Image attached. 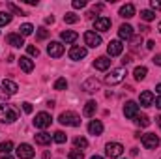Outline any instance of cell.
Here are the masks:
<instances>
[{"mask_svg": "<svg viewBox=\"0 0 161 159\" xmlns=\"http://www.w3.org/2000/svg\"><path fill=\"white\" fill-rule=\"evenodd\" d=\"M17 120V111L11 105H0V123H13Z\"/></svg>", "mask_w": 161, "mask_h": 159, "instance_id": "1", "label": "cell"}, {"mask_svg": "<svg viewBox=\"0 0 161 159\" xmlns=\"http://www.w3.org/2000/svg\"><path fill=\"white\" fill-rule=\"evenodd\" d=\"M58 122H60L62 125L77 127V125H80V116L77 112H73V111H66V112H62V114L58 116Z\"/></svg>", "mask_w": 161, "mask_h": 159, "instance_id": "2", "label": "cell"}, {"mask_svg": "<svg viewBox=\"0 0 161 159\" xmlns=\"http://www.w3.org/2000/svg\"><path fill=\"white\" fill-rule=\"evenodd\" d=\"M124 77H125V69H124V68H114V69H111V71H109V75H105V82L113 86V84L122 82Z\"/></svg>", "mask_w": 161, "mask_h": 159, "instance_id": "3", "label": "cell"}, {"mask_svg": "<svg viewBox=\"0 0 161 159\" xmlns=\"http://www.w3.org/2000/svg\"><path fill=\"white\" fill-rule=\"evenodd\" d=\"M141 142H142V146L146 150H156L159 146V137L156 133H146V135L141 137Z\"/></svg>", "mask_w": 161, "mask_h": 159, "instance_id": "4", "label": "cell"}, {"mask_svg": "<svg viewBox=\"0 0 161 159\" xmlns=\"http://www.w3.org/2000/svg\"><path fill=\"white\" fill-rule=\"evenodd\" d=\"M105 154H107V157L116 159L124 154V146H122L120 142H109V144L105 146Z\"/></svg>", "mask_w": 161, "mask_h": 159, "instance_id": "5", "label": "cell"}, {"mask_svg": "<svg viewBox=\"0 0 161 159\" xmlns=\"http://www.w3.org/2000/svg\"><path fill=\"white\" fill-rule=\"evenodd\" d=\"M101 43H103V40H101V36H99L97 32H92V30L84 32V45H88V47L96 49V47H99Z\"/></svg>", "mask_w": 161, "mask_h": 159, "instance_id": "6", "label": "cell"}, {"mask_svg": "<svg viewBox=\"0 0 161 159\" xmlns=\"http://www.w3.org/2000/svg\"><path fill=\"white\" fill-rule=\"evenodd\" d=\"M51 122H53V118H51L49 112H38L36 118H34V125H36L38 129H47V127L51 125Z\"/></svg>", "mask_w": 161, "mask_h": 159, "instance_id": "7", "label": "cell"}, {"mask_svg": "<svg viewBox=\"0 0 161 159\" xmlns=\"http://www.w3.org/2000/svg\"><path fill=\"white\" fill-rule=\"evenodd\" d=\"M17 90H19L17 82H13V80H9V79L2 80V97H9V96L17 94Z\"/></svg>", "mask_w": 161, "mask_h": 159, "instance_id": "8", "label": "cell"}, {"mask_svg": "<svg viewBox=\"0 0 161 159\" xmlns=\"http://www.w3.org/2000/svg\"><path fill=\"white\" fill-rule=\"evenodd\" d=\"M47 54L53 56V58H60V56L64 54V45H62L60 41H51V43L47 45Z\"/></svg>", "mask_w": 161, "mask_h": 159, "instance_id": "9", "label": "cell"}, {"mask_svg": "<svg viewBox=\"0 0 161 159\" xmlns=\"http://www.w3.org/2000/svg\"><path fill=\"white\" fill-rule=\"evenodd\" d=\"M17 157L19 159H32L34 157V148L30 144H19L17 146Z\"/></svg>", "mask_w": 161, "mask_h": 159, "instance_id": "10", "label": "cell"}, {"mask_svg": "<svg viewBox=\"0 0 161 159\" xmlns=\"http://www.w3.org/2000/svg\"><path fill=\"white\" fill-rule=\"evenodd\" d=\"M94 30L96 32H107V30H111V19L109 17H97L94 21Z\"/></svg>", "mask_w": 161, "mask_h": 159, "instance_id": "11", "label": "cell"}, {"mask_svg": "<svg viewBox=\"0 0 161 159\" xmlns=\"http://www.w3.org/2000/svg\"><path fill=\"white\" fill-rule=\"evenodd\" d=\"M122 51H124V45H122L120 40H113L107 45V54L109 56H120Z\"/></svg>", "mask_w": 161, "mask_h": 159, "instance_id": "12", "label": "cell"}, {"mask_svg": "<svg viewBox=\"0 0 161 159\" xmlns=\"http://www.w3.org/2000/svg\"><path fill=\"white\" fill-rule=\"evenodd\" d=\"M137 114H139V105L135 101H127L124 105V116L125 118H135Z\"/></svg>", "mask_w": 161, "mask_h": 159, "instance_id": "13", "label": "cell"}, {"mask_svg": "<svg viewBox=\"0 0 161 159\" xmlns=\"http://www.w3.org/2000/svg\"><path fill=\"white\" fill-rule=\"evenodd\" d=\"M86 56V47H80V45H73L71 49H69V58L71 60H82Z\"/></svg>", "mask_w": 161, "mask_h": 159, "instance_id": "14", "label": "cell"}, {"mask_svg": "<svg viewBox=\"0 0 161 159\" xmlns=\"http://www.w3.org/2000/svg\"><path fill=\"white\" fill-rule=\"evenodd\" d=\"M94 68H96L97 71H107V69L111 68V58H109V56H99V58H96V60H94Z\"/></svg>", "mask_w": 161, "mask_h": 159, "instance_id": "15", "label": "cell"}, {"mask_svg": "<svg viewBox=\"0 0 161 159\" xmlns=\"http://www.w3.org/2000/svg\"><path fill=\"white\" fill-rule=\"evenodd\" d=\"M139 101H141V105H142V107H152V105H154V101H156V97H154V94H152L150 90H144V92H141Z\"/></svg>", "mask_w": 161, "mask_h": 159, "instance_id": "16", "label": "cell"}, {"mask_svg": "<svg viewBox=\"0 0 161 159\" xmlns=\"http://www.w3.org/2000/svg\"><path fill=\"white\" fill-rule=\"evenodd\" d=\"M19 66L25 73H32L34 71V60H30L28 56H21L19 58Z\"/></svg>", "mask_w": 161, "mask_h": 159, "instance_id": "17", "label": "cell"}, {"mask_svg": "<svg viewBox=\"0 0 161 159\" xmlns=\"http://www.w3.org/2000/svg\"><path fill=\"white\" fill-rule=\"evenodd\" d=\"M118 36H120V40H131L133 38V26L131 25H122L118 28Z\"/></svg>", "mask_w": 161, "mask_h": 159, "instance_id": "18", "label": "cell"}, {"mask_svg": "<svg viewBox=\"0 0 161 159\" xmlns=\"http://www.w3.org/2000/svg\"><path fill=\"white\" fill-rule=\"evenodd\" d=\"M88 131H90V135H101L103 133V123L99 120H92L88 123Z\"/></svg>", "mask_w": 161, "mask_h": 159, "instance_id": "19", "label": "cell"}, {"mask_svg": "<svg viewBox=\"0 0 161 159\" xmlns=\"http://www.w3.org/2000/svg\"><path fill=\"white\" fill-rule=\"evenodd\" d=\"M97 88H99V80L94 79V77H92V79H86L82 82V90H84V92H96Z\"/></svg>", "mask_w": 161, "mask_h": 159, "instance_id": "20", "label": "cell"}, {"mask_svg": "<svg viewBox=\"0 0 161 159\" xmlns=\"http://www.w3.org/2000/svg\"><path fill=\"white\" fill-rule=\"evenodd\" d=\"M8 43H9L11 47H17V49H19V47L25 45V40H23L21 34H9V36H8Z\"/></svg>", "mask_w": 161, "mask_h": 159, "instance_id": "21", "label": "cell"}, {"mask_svg": "<svg viewBox=\"0 0 161 159\" xmlns=\"http://www.w3.org/2000/svg\"><path fill=\"white\" fill-rule=\"evenodd\" d=\"M133 15H135V6H133V4H125V6L120 8V17H124V19H131Z\"/></svg>", "mask_w": 161, "mask_h": 159, "instance_id": "22", "label": "cell"}, {"mask_svg": "<svg viewBox=\"0 0 161 159\" xmlns=\"http://www.w3.org/2000/svg\"><path fill=\"white\" fill-rule=\"evenodd\" d=\"M36 137V144H41V146H47V144H51V140H53V137L49 135V133H45V131H41L38 135H34Z\"/></svg>", "mask_w": 161, "mask_h": 159, "instance_id": "23", "label": "cell"}, {"mask_svg": "<svg viewBox=\"0 0 161 159\" xmlns=\"http://www.w3.org/2000/svg\"><path fill=\"white\" fill-rule=\"evenodd\" d=\"M60 38H62V41H66V43H75L77 38H79V34L73 32V30H64V32L60 34Z\"/></svg>", "mask_w": 161, "mask_h": 159, "instance_id": "24", "label": "cell"}, {"mask_svg": "<svg viewBox=\"0 0 161 159\" xmlns=\"http://www.w3.org/2000/svg\"><path fill=\"white\" fill-rule=\"evenodd\" d=\"M96 111H97V105H96V101H88L86 105H84V116H88V118H92L94 114H96Z\"/></svg>", "mask_w": 161, "mask_h": 159, "instance_id": "25", "label": "cell"}, {"mask_svg": "<svg viewBox=\"0 0 161 159\" xmlns=\"http://www.w3.org/2000/svg\"><path fill=\"white\" fill-rule=\"evenodd\" d=\"M146 73H148V69H146L144 66H137L135 71H133V77H135L137 80H144L146 79Z\"/></svg>", "mask_w": 161, "mask_h": 159, "instance_id": "26", "label": "cell"}, {"mask_svg": "<svg viewBox=\"0 0 161 159\" xmlns=\"http://www.w3.org/2000/svg\"><path fill=\"white\" fill-rule=\"evenodd\" d=\"M133 120H135V123H137L139 127H148V125H150V118H148L146 114H137Z\"/></svg>", "mask_w": 161, "mask_h": 159, "instance_id": "27", "label": "cell"}, {"mask_svg": "<svg viewBox=\"0 0 161 159\" xmlns=\"http://www.w3.org/2000/svg\"><path fill=\"white\" fill-rule=\"evenodd\" d=\"M141 19L146 21V23H150V21L156 19V11H152V9H141Z\"/></svg>", "mask_w": 161, "mask_h": 159, "instance_id": "28", "label": "cell"}, {"mask_svg": "<svg viewBox=\"0 0 161 159\" xmlns=\"http://www.w3.org/2000/svg\"><path fill=\"white\" fill-rule=\"evenodd\" d=\"M32 32H34V26L30 25V23H25V25H21V28H19V34L25 38V36H32Z\"/></svg>", "mask_w": 161, "mask_h": 159, "instance_id": "29", "label": "cell"}, {"mask_svg": "<svg viewBox=\"0 0 161 159\" xmlns=\"http://www.w3.org/2000/svg\"><path fill=\"white\" fill-rule=\"evenodd\" d=\"M53 140H54L56 144H64V142L68 140V135H66L64 131H56V133L53 135Z\"/></svg>", "mask_w": 161, "mask_h": 159, "instance_id": "30", "label": "cell"}, {"mask_svg": "<svg viewBox=\"0 0 161 159\" xmlns=\"http://www.w3.org/2000/svg\"><path fill=\"white\" fill-rule=\"evenodd\" d=\"M13 150V142L11 140H6V142H0V152L4 156H9V152Z\"/></svg>", "mask_w": 161, "mask_h": 159, "instance_id": "31", "label": "cell"}, {"mask_svg": "<svg viewBox=\"0 0 161 159\" xmlns=\"http://www.w3.org/2000/svg\"><path fill=\"white\" fill-rule=\"evenodd\" d=\"M11 19H13V15H11V13H8V11H0V26L9 25V23H11Z\"/></svg>", "mask_w": 161, "mask_h": 159, "instance_id": "32", "label": "cell"}, {"mask_svg": "<svg viewBox=\"0 0 161 159\" xmlns=\"http://www.w3.org/2000/svg\"><path fill=\"white\" fill-rule=\"evenodd\" d=\"M49 38V30L45 28V26H41V28H38V32H36V40L38 41H43Z\"/></svg>", "mask_w": 161, "mask_h": 159, "instance_id": "33", "label": "cell"}, {"mask_svg": "<svg viewBox=\"0 0 161 159\" xmlns=\"http://www.w3.org/2000/svg\"><path fill=\"white\" fill-rule=\"evenodd\" d=\"M64 21H66L68 25H75V23L79 21V15H75L73 11H69V13H66V15H64Z\"/></svg>", "mask_w": 161, "mask_h": 159, "instance_id": "34", "label": "cell"}, {"mask_svg": "<svg viewBox=\"0 0 161 159\" xmlns=\"http://www.w3.org/2000/svg\"><path fill=\"white\" fill-rule=\"evenodd\" d=\"M8 9H9L11 13H15V15H25V11H23L17 4H13V2H8Z\"/></svg>", "mask_w": 161, "mask_h": 159, "instance_id": "35", "label": "cell"}, {"mask_svg": "<svg viewBox=\"0 0 161 159\" xmlns=\"http://www.w3.org/2000/svg\"><path fill=\"white\" fill-rule=\"evenodd\" d=\"M66 88H68V80L66 79L60 77V79L54 80V90H66Z\"/></svg>", "mask_w": 161, "mask_h": 159, "instance_id": "36", "label": "cell"}, {"mask_svg": "<svg viewBox=\"0 0 161 159\" xmlns=\"http://www.w3.org/2000/svg\"><path fill=\"white\" fill-rule=\"evenodd\" d=\"M73 144H75V148L79 150V148H86V146H88V140H86L84 137H77V139L73 140Z\"/></svg>", "mask_w": 161, "mask_h": 159, "instance_id": "37", "label": "cell"}, {"mask_svg": "<svg viewBox=\"0 0 161 159\" xmlns=\"http://www.w3.org/2000/svg\"><path fill=\"white\" fill-rule=\"evenodd\" d=\"M82 157H84L82 150H77V148H73V150L69 152V159H82Z\"/></svg>", "mask_w": 161, "mask_h": 159, "instance_id": "38", "label": "cell"}, {"mask_svg": "<svg viewBox=\"0 0 161 159\" xmlns=\"http://www.w3.org/2000/svg\"><path fill=\"white\" fill-rule=\"evenodd\" d=\"M142 45V38H131V49L133 51H139Z\"/></svg>", "mask_w": 161, "mask_h": 159, "instance_id": "39", "label": "cell"}, {"mask_svg": "<svg viewBox=\"0 0 161 159\" xmlns=\"http://www.w3.org/2000/svg\"><path fill=\"white\" fill-rule=\"evenodd\" d=\"M26 52H28L30 56H40V49L34 47V45H26Z\"/></svg>", "mask_w": 161, "mask_h": 159, "instance_id": "40", "label": "cell"}, {"mask_svg": "<svg viewBox=\"0 0 161 159\" xmlns=\"http://www.w3.org/2000/svg\"><path fill=\"white\" fill-rule=\"evenodd\" d=\"M71 6H73L75 9H80V8H84V6H86V2H84V0H73V2H71Z\"/></svg>", "mask_w": 161, "mask_h": 159, "instance_id": "41", "label": "cell"}, {"mask_svg": "<svg viewBox=\"0 0 161 159\" xmlns=\"http://www.w3.org/2000/svg\"><path fill=\"white\" fill-rule=\"evenodd\" d=\"M150 6H152V11H159L161 9V0H150Z\"/></svg>", "mask_w": 161, "mask_h": 159, "instance_id": "42", "label": "cell"}, {"mask_svg": "<svg viewBox=\"0 0 161 159\" xmlns=\"http://www.w3.org/2000/svg\"><path fill=\"white\" fill-rule=\"evenodd\" d=\"M23 111H25L26 114H30V112H32V105H30L28 101H25V103H23Z\"/></svg>", "mask_w": 161, "mask_h": 159, "instance_id": "43", "label": "cell"}, {"mask_svg": "<svg viewBox=\"0 0 161 159\" xmlns=\"http://www.w3.org/2000/svg\"><path fill=\"white\" fill-rule=\"evenodd\" d=\"M122 64H124V66L131 64V56H129V54H127V56H124V58H122Z\"/></svg>", "mask_w": 161, "mask_h": 159, "instance_id": "44", "label": "cell"}, {"mask_svg": "<svg viewBox=\"0 0 161 159\" xmlns=\"http://www.w3.org/2000/svg\"><path fill=\"white\" fill-rule=\"evenodd\" d=\"M139 30H141V34H146V32H150V28H148V26H144V25H142V26H139Z\"/></svg>", "mask_w": 161, "mask_h": 159, "instance_id": "45", "label": "cell"}, {"mask_svg": "<svg viewBox=\"0 0 161 159\" xmlns=\"http://www.w3.org/2000/svg\"><path fill=\"white\" fill-rule=\"evenodd\" d=\"M154 64H156V66H161V54H156V58H154Z\"/></svg>", "mask_w": 161, "mask_h": 159, "instance_id": "46", "label": "cell"}, {"mask_svg": "<svg viewBox=\"0 0 161 159\" xmlns=\"http://www.w3.org/2000/svg\"><path fill=\"white\" fill-rule=\"evenodd\" d=\"M45 23H47V25H53V23H54V17H53V15H51V17H47V19H45Z\"/></svg>", "mask_w": 161, "mask_h": 159, "instance_id": "47", "label": "cell"}, {"mask_svg": "<svg viewBox=\"0 0 161 159\" xmlns=\"http://www.w3.org/2000/svg\"><path fill=\"white\" fill-rule=\"evenodd\" d=\"M103 9V4H97V6H94V11H101Z\"/></svg>", "mask_w": 161, "mask_h": 159, "instance_id": "48", "label": "cell"}, {"mask_svg": "<svg viewBox=\"0 0 161 159\" xmlns=\"http://www.w3.org/2000/svg\"><path fill=\"white\" fill-rule=\"evenodd\" d=\"M154 103H156V107H158V109H161V96L156 99V101H154Z\"/></svg>", "mask_w": 161, "mask_h": 159, "instance_id": "49", "label": "cell"}, {"mask_svg": "<svg viewBox=\"0 0 161 159\" xmlns=\"http://www.w3.org/2000/svg\"><path fill=\"white\" fill-rule=\"evenodd\" d=\"M26 4H30V6H36V4H38V0H26Z\"/></svg>", "mask_w": 161, "mask_h": 159, "instance_id": "50", "label": "cell"}, {"mask_svg": "<svg viewBox=\"0 0 161 159\" xmlns=\"http://www.w3.org/2000/svg\"><path fill=\"white\" fill-rule=\"evenodd\" d=\"M154 45H156L154 41H148V43H146V47H148V49H154Z\"/></svg>", "mask_w": 161, "mask_h": 159, "instance_id": "51", "label": "cell"}, {"mask_svg": "<svg viewBox=\"0 0 161 159\" xmlns=\"http://www.w3.org/2000/svg\"><path fill=\"white\" fill-rule=\"evenodd\" d=\"M156 90H158V94L161 96V84H158V86H156Z\"/></svg>", "mask_w": 161, "mask_h": 159, "instance_id": "52", "label": "cell"}, {"mask_svg": "<svg viewBox=\"0 0 161 159\" xmlns=\"http://www.w3.org/2000/svg\"><path fill=\"white\" fill-rule=\"evenodd\" d=\"M90 159H105V157H101V156H92Z\"/></svg>", "mask_w": 161, "mask_h": 159, "instance_id": "53", "label": "cell"}, {"mask_svg": "<svg viewBox=\"0 0 161 159\" xmlns=\"http://www.w3.org/2000/svg\"><path fill=\"white\" fill-rule=\"evenodd\" d=\"M0 159H13V157H11V156H2Z\"/></svg>", "mask_w": 161, "mask_h": 159, "instance_id": "54", "label": "cell"}, {"mask_svg": "<svg viewBox=\"0 0 161 159\" xmlns=\"http://www.w3.org/2000/svg\"><path fill=\"white\" fill-rule=\"evenodd\" d=\"M158 125H159V127H161V116H159V118H158Z\"/></svg>", "mask_w": 161, "mask_h": 159, "instance_id": "55", "label": "cell"}, {"mask_svg": "<svg viewBox=\"0 0 161 159\" xmlns=\"http://www.w3.org/2000/svg\"><path fill=\"white\" fill-rule=\"evenodd\" d=\"M158 28H159V32H161V23H159V26H158Z\"/></svg>", "mask_w": 161, "mask_h": 159, "instance_id": "56", "label": "cell"}]
</instances>
